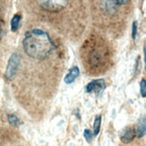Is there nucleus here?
Returning a JSON list of instances; mask_svg holds the SVG:
<instances>
[{
	"instance_id": "14",
	"label": "nucleus",
	"mask_w": 146,
	"mask_h": 146,
	"mask_svg": "<svg viewBox=\"0 0 146 146\" xmlns=\"http://www.w3.org/2000/svg\"><path fill=\"white\" fill-rule=\"evenodd\" d=\"M137 26H138L137 21H134L133 23V31H132V36H133V40H135V39H136V35H137Z\"/></svg>"
},
{
	"instance_id": "3",
	"label": "nucleus",
	"mask_w": 146,
	"mask_h": 146,
	"mask_svg": "<svg viewBox=\"0 0 146 146\" xmlns=\"http://www.w3.org/2000/svg\"><path fill=\"white\" fill-rule=\"evenodd\" d=\"M39 5L49 11H59L65 7L68 0H37Z\"/></svg>"
},
{
	"instance_id": "4",
	"label": "nucleus",
	"mask_w": 146,
	"mask_h": 146,
	"mask_svg": "<svg viewBox=\"0 0 146 146\" xmlns=\"http://www.w3.org/2000/svg\"><path fill=\"white\" fill-rule=\"evenodd\" d=\"M106 88V82L102 78L99 80H94L93 81L89 82L86 86L85 90L87 93H96L97 95H99L102 93Z\"/></svg>"
},
{
	"instance_id": "5",
	"label": "nucleus",
	"mask_w": 146,
	"mask_h": 146,
	"mask_svg": "<svg viewBox=\"0 0 146 146\" xmlns=\"http://www.w3.org/2000/svg\"><path fill=\"white\" fill-rule=\"evenodd\" d=\"M134 136H135V130L133 127L128 126L122 130L120 133V140L123 143H129L133 141Z\"/></svg>"
},
{
	"instance_id": "12",
	"label": "nucleus",
	"mask_w": 146,
	"mask_h": 146,
	"mask_svg": "<svg viewBox=\"0 0 146 146\" xmlns=\"http://www.w3.org/2000/svg\"><path fill=\"white\" fill-rule=\"evenodd\" d=\"M140 87H141V94L143 98L146 97V81L145 80H142L141 83H140Z\"/></svg>"
},
{
	"instance_id": "10",
	"label": "nucleus",
	"mask_w": 146,
	"mask_h": 146,
	"mask_svg": "<svg viewBox=\"0 0 146 146\" xmlns=\"http://www.w3.org/2000/svg\"><path fill=\"white\" fill-rule=\"evenodd\" d=\"M7 120L10 125L14 127H18L20 125V120L18 119V117L15 115H9L7 116Z\"/></svg>"
},
{
	"instance_id": "9",
	"label": "nucleus",
	"mask_w": 146,
	"mask_h": 146,
	"mask_svg": "<svg viewBox=\"0 0 146 146\" xmlns=\"http://www.w3.org/2000/svg\"><path fill=\"white\" fill-rule=\"evenodd\" d=\"M100 126H101V115H97L96 118H95V121H94V133L93 135L94 136H97L99 131H100Z\"/></svg>"
},
{
	"instance_id": "13",
	"label": "nucleus",
	"mask_w": 146,
	"mask_h": 146,
	"mask_svg": "<svg viewBox=\"0 0 146 146\" xmlns=\"http://www.w3.org/2000/svg\"><path fill=\"white\" fill-rule=\"evenodd\" d=\"M111 4H113L115 5H123L127 4L130 0H109Z\"/></svg>"
},
{
	"instance_id": "1",
	"label": "nucleus",
	"mask_w": 146,
	"mask_h": 146,
	"mask_svg": "<svg viewBox=\"0 0 146 146\" xmlns=\"http://www.w3.org/2000/svg\"><path fill=\"white\" fill-rule=\"evenodd\" d=\"M23 48L25 54L29 57L43 60L52 50L53 44L48 33L41 29H33L25 33Z\"/></svg>"
},
{
	"instance_id": "8",
	"label": "nucleus",
	"mask_w": 146,
	"mask_h": 146,
	"mask_svg": "<svg viewBox=\"0 0 146 146\" xmlns=\"http://www.w3.org/2000/svg\"><path fill=\"white\" fill-rule=\"evenodd\" d=\"M20 22H21V15L19 14L15 15L12 20H11V31L14 33L17 31L20 26Z\"/></svg>"
},
{
	"instance_id": "15",
	"label": "nucleus",
	"mask_w": 146,
	"mask_h": 146,
	"mask_svg": "<svg viewBox=\"0 0 146 146\" xmlns=\"http://www.w3.org/2000/svg\"><path fill=\"white\" fill-rule=\"evenodd\" d=\"M2 38V25H1V23H0V40H1Z\"/></svg>"
},
{
	"instance_id": "6",
	"label": "nucleus",
	"mask_w": 146,
	"mask_h": 146,
	"mask_svg": "<svg viewBox=\"0 0 146 146\" xmlns=\"http://www.w3.org/2000/svg\"><path fill=\"white\" fill-rule=\"evenodd\" d=\"M80 76V69L78 67L74 66L69 70L68 74H67L64 78V82L66 84H71L75 81L76 78Z\"/></svg>"
},
{
	"instance_id": "7",
	"label": "nucleus",
	"mask_w": 146,
	"mask_h": 146,
	"mask_svg": "<svg viewBox=\"0 0 146 146\" xmlns=\"http://www.w3.org/2000/svg\"><path fill=\"white\" fill-rule=\"evenodd\" d=\"M145 131H146V123H145V118L143 117L141 118L136 125V130H135V134L138 138H142L144 134H145Z\"/></svg>"
},
{
	"instance_id": "2",
	"label": "nucleus",
	"mask_w": 146,
	"mask_h": 146,
	"mask_svg": "<svg viewBox=\"0 0 146 146\" xmlns=\"http://www.w3.org/2000/svg\"><path fill=\"white\" fill-rule=\"evenodd\" d=\"M21 62L20 55L16 52H14L10 56L9 60L7 62V70H5V78L8 80H13L17 74V71L19 70V66Z\"/></svg>"
},
{
	"instance_id": "11",
	"label": "nucleus",
	"mask_w": 146,
	"mask_h": 146,
	"mask_svg": "<svg viewBox=\"0 0 146 146\" xmlns=\"http://www.w3.org/2000/svg\"><path fill=\"white\" fill-rule=\"evenodd\" d=\"M93 133L92 132L89 130V129H86L85 131H84V138L86 139V141L88 143H90L92 142V140H93Z\"/></svg>"
}]
</instances>
